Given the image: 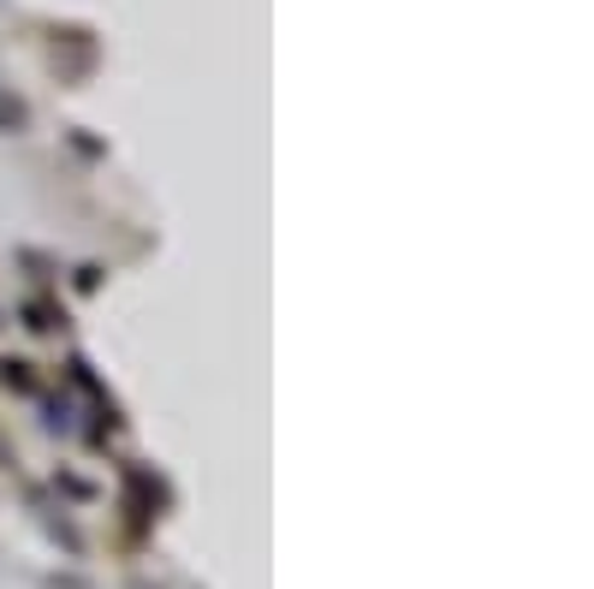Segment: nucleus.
<instances>
[{
  "label": "nucleus",
  "instance_id": "2",
  "mask_svg": "<svg viewBox=\"0 0 594 589\" xmlns=\"http://www.w3.org/2000/svg\"><path fill=\"white\" fill-rule=\"evenodd\" d=\"M0 370H7V387H19V393H37V375H30V363H24V357H7V363H0Z\"/></svg>",
  "mask_w": 594,
  "mask_h": 589
},
{
  "label": "nucleus",
  "instance_id": "3",
  "mask_svg": "<svg viewBox=\"0 0 594 589\" xmlns=\"http://www.w3.org/2000/svg\"><path fill=\"white\" fill-rule=\"evenodd\" d=\"M24 316H30V327H37V334H48V327H55V310H48V304H24Z\"/></svg>",
  "mask_w": 594,
  "mask_h": 589
},
{
  "label": "nucleus",
  "instance_id": "1",
  "mask_svg": "<svg viewBox=\"0 0 594 589\" xmlns=\"http://www.w3.org/2000/svg\"><path fill=\"white\" fill-rule=\"evenodd\" d=\"M24 119H30V108L12 90H0V131H24Z\"/></svg>",
  "mask_w": 594,
  "mask_h": 589
}]
</instances>
